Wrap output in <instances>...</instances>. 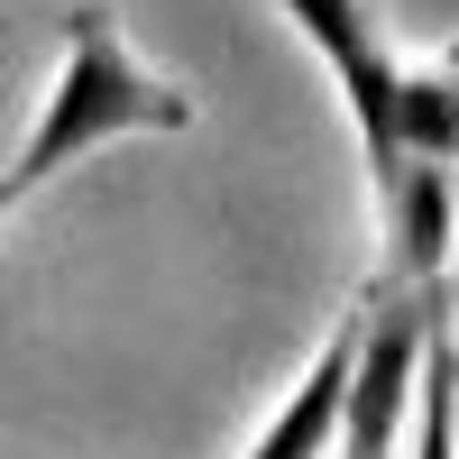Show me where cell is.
Wrapping results in <instances>:
<instances>
[{
  "label": "cell",
  "instance_id": "obj_1",
  "mask_svg": "<svg viewBox=\"0 0 459 459\" xmlns=\"http://www.w3.org/2000/svg\"><path fill=\"white\" fill-rule=\"evenodd\" d=\"M194 129V92L166 83V74H147L129 47H120V19L110 10H74L65 19V56L47 74V92H37V120L10 157V194L28 203L37 184H56L65 166H83L92 147L110 138H175Z\"/></svg>",
  "mask_w": 459,
  "mask_h": 459
},
{
  "label": "cell",
  "instance_id": "obj_2",
  "mask_svg": "<svg viewBox=\"0 0 459 459\" xmlns=\"http://www.w3.org/2000/svg\"><path fill=\"white\" fill-rule=\"evenodd\" d=\"M276 10L331 65L340 101H350V129H359V157H368V194H386L404 175V56L386 47L368 0H276Z\"/></svg>",
  "mask_w": 459,
  "mask_h": 459
},
{
  "label": "cell",
  "instance_id": "obj_3",
  "mask_svg": "<svg viewBox=\"0 0 459 459\" xmlns=\"http://www.w3.org/2000/svg\"><path fill=\"white\" fill-rule=\"evenodd\" d=\"M359 340H368V294L340 313V331L313 350V368L294 377V395L266 413V432L248 459H340V423H350V377H359Z\"/></svg>",
  "mask_w": 459,
  "mask_h": 459
},
{
  "label": "cell",
  "instance_id": "obj_4",
  "mask_svg": "<svg viewBox=\"0 0 459 459\" xmlns=\"http://www.w3.org/2000/svg\"><path fill=\"white\" fill-rule=\"evenodd\" d=\"M404 166L459 175V47L404 65Z\"/></svg>",
  "mask_w": 459,
  "mask_h": 459
},
{
  "label": "cell",
  "instance_id": "obj_5",
  "mask_svg": "<svg viewBox=\"0 0 459 459\" xmlns=\"http://www.w3.org/2000/svg\"><path fill=\"white\" fill-rule=\"evenodd\" d=\"M413 459H459V331H450V294H441V313H432V350H423Z\"/></svg>",
  "mask_w": 459,
  "mask_h": 459
},
{
  "label": "cell",
  "instance_id": "obj_6",
  "mask_svg": "<svg viewBox=\"0 0 459 459\" xmlns=\"http://www.w3.org/2000/svg\"><path fill=\"white\" fill-rule=\"evenodd\" d=\"M10 212H19V194H10V184H0V221H10Z\"/></svg>",
  "mask_w": 459,
  "mask_h": 459
}]
</instances>
